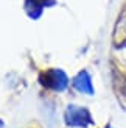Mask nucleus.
<instances>
[{
	"instance_id": "obj_1",
	"label": "nucleus",
	"mask_w": 126,
	"mask_h": 128,
	"mask_svg": "<svg viewBox=\"0 0 126 128\" xmlns=\"http://www.w3.org/2000/svg\"><path fill=\"white\" fill-rule=\"evenodd\" d=\"M76 86L79 88V89H86V91H92V88H90V81H89V76H87L86 74H81L78 78H76Z\"/></svg>"
}]
</instances>
